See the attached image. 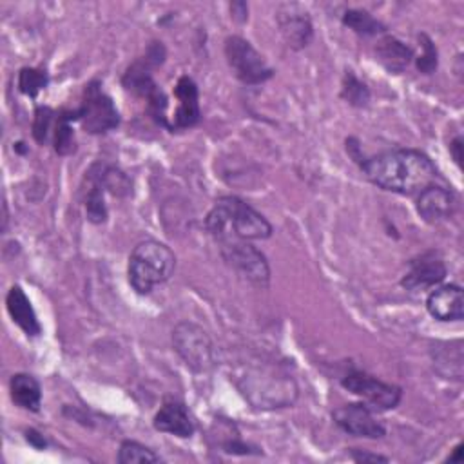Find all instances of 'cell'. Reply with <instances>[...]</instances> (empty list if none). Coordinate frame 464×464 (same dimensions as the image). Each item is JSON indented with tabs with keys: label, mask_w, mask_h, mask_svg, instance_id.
Listing matches in <instances>:
<instances>
[{
	"label": "cell",
	"mask_w": 464,
	"mask_h": 464,
	"mask_svg": "<svg viewBox=\"0 0 464 464\" xmlns=\"http://www.w3.org/2000/svg\"><path fill=\"white\" fill-rule=\"evenodd\" d=\"M205 227L216 241L225 237L252 241L272 236V225L266 218L236 196L219 198L207 214Z\"/></svg>",
	"instance_id": "cell-2"
},
{
	"label": "cell",
	"mask_w": 464,
	"mask_h": 464,
	"mask_svg": "<svg viewBox=\"0 0 464 464\" xmlns=\"http://www.w3.org/2000/svg\"><path fill=\"white\" fill-rule=\"evenodd\" d=\"M25 439H27L34 448H38V450L45 448V439H44V435L38 433L36 430H27V431H25Z\"/></svg>",
	"instance_id": "cell-33"
},
{
	"label": "cell",
	"mask_w": 464,
	"mask_h": 464,
	"mask_svg": "<svg viewBox=\"0 0 464 464\" xmlns=\"http://www.w3.org/2000/svg\"><path fill=\"white\" fill-rule=\"evenodd\" d=\"M172 346L183 362L196 373H205L214 368L216 353L208 334L188 321L176 324L172 330Z\"/></svg>",
	"instance_id": "cell-6"
},
{
	"label": "cell",
	"mask_w": 464,
	"mask_h": 464,
	"mask_svg": "<svg viewBox=\"0 0 464 464\" xmlns=\"http://www.w3.org/2000/svg\"><path fill=\"white\" fill-rule=\"evenodd\" d=\"M9 392H11V399L16 406L29 410V411L40 410L42 388L33 375L14 373L9 381Z\"/></svg>",
	"instance_id": "cell-20"
},
{
	"label": "cell",
	"mask_w": 464,
	"mask_h": 464,
	"mask_svg": "<svg viewBox=\"0 0 464 464\" xmlns=\"http://www.w3.org/2000/svg\"><path fill=\"white\" fill-rule=\"evenodd\" d=\"M341 96L346 103H350L353 107H366L370 102V89L352 71H346V74L343 78Z\"/></svg>",
	"instance_id": "cell-24"
},
{
	"label": "cell",
	"mask_w": 464,
	"mask_h": 464,
	"mask_svg": "<svg viewBox=\"0 0 464 464\" xmlns=\"http://www.w3.org/2000/svg\"><path fill=\"white\" fill-rule=\"evenodd\" d=\"M419 42H420L424 53L417 58V69L422 74H431L437 69V49H435L431 38L428 34H424V33L419 34Z\"/></svg>",
	"instance_id": "cell-29"
},
{
	"label": "cell",
	"mask_w": 464,
	"mask_h": 464,
	"mask_svg": "<svg viewBox=\"0 0 464 464\" xmlns=\"http://www.w3.org/2000/svg\"><path fill=\"white\" fill-rule=\"evenodd\" d=\"M277 22L288 47L303 49L310 44L314 29H312L310 16L304 11L297 9L295 5H285L277 13Z\"/></svg>",
	"instance_id": "cell-15"
},
{
	"label": "cell",
	"mask_w": 464,
	"mask_h": 464,
	"mask_svg": "<svg viewBox=\"0 0 464 464\" xmlns=\"http://www.w3.org/2000/svg\"><path fill=\"white\" fill-rule=\"evenodd\" d=\"M448 274L444 259L435 250H428L410 261L408 272L401 279V285L410 292L430 290L439 285Z\"/></svg>",
	"instance_id": "cell-11"
},
{
	"label": "cell",
	"mask_w": 464,
	"mask_h": 464,
	"mask_svg": "<svg viewBox=\"0 0 464 464\" xmlns=\"http://www.w3.org/2000/svg\"><path fill=\"white\" fill-rule=\"evenodd\" d=\"M85 187H83V205L87 219L92 223H103L107 219V207L103 199V185L100 183L94 169L91 167L85 172Z\"/></svg>",
	"instance_id": "cell-21"
},
{
	"label": "cell",
	"mask_w": 464,
	"mask_h": 464,
	"mask_svg": "<svg viewBox=\"0 0 464 464\" xmlns=\"http://www.w3.org/2000/svg\"><path fill=\"white\" fill-rule=\"evenodd\" d=\"M225 56L234 76L246 85H259L274 76V69L241 36H228L225 40Z\"/></svg>",
	"instance_id": "cell-7"
},
{
	"label": "cell",
	"mask_w": 464,
	"mask_h": 464,
	"mask_svg": "<svg viewBox=\"0 0 464 464\" xmlns=\"http://www.w3.org/2000/svg\"><path fill=\"white\" fill-rule=\"evenodd\" d=\"M341 386L352 392L353 395L361 397L366 406L379 411L393 410L402 399V390L399 386L382 382L381 379L357 370L344 375Z\"/></svg>",
	"instance_id": "cell-9"
},
{
	"label": "cell",
	"mask_w": 464,
	"mask_h": 464,
	"mask_svg": "<svg viewBox=\"0 0 464 464\" xmlns=\"http://www.w3.org/2000/svg\"><path fill=\"white\" fill-rule=\"evenodd\" d=\"M62 112L69 121H80L83 130L89 134H103L120 125V112L111 96L102 91L98 80H92L85 85L78 109Z\"/></svg>",
	"instance_id": "cell-4"
},
{
	"label": "cell",
	"mask_w": 464,
	"mask_h": 464,
	"mask_svg": "<svg viewBox=\"0 0 464 464\" xmlns=\"http://www.w3.org/2000/svg\"><path fill=\"white\" fill-rule=\"evenodd\" d=\"M230 14L237 22H245L248 16V5L245 2H232L230 4Z\"/></svg>",
	"instance_id": "cell-30"
},
{
	"label": "cell",
	"mask_w": 464,
	"mask_h": 464,
	"mask_svg": "<svg viewBox=\"0 0 464 464\" xmlns=\"http://www.w3.org/2000/svg\"><path fill=\"white\" fill-rule=\"evenodd\" d=\"M433 364L437 366V372L444 375L446 379H462V341H451V343H439L435 350H431Z\"/></svg>",
	"instance_id": "cell-19"
},
{
	"label": "cell",
	"mask_w": 464,
	"mask_h": 464,
	"mask_svg": "<svg viewBox=\"0 0 464 464\" xmlns=\"http://www.w3.org/2000/svg\"><path fill=\"white\" fill-rule=\"evenodd\" d=\"M357 163L375 187L402 196L419 194L437 179V169L431 160L415 149H395L361 158Z\"/></svg>",
	"instance_id": "cell-1"
},
{
	"label": "cell",
	"mask_w": 464,
	"mask_h": 464,
	"mask_svg": "<svg viewBox=\"0 0 464 464\" xmlns=\"http://www.w3.org/2000/svg\"><path fill=\"white\" fill-rule=\"evenodd\" d=\"M450 154L453 156L455 163L460 167V163H462V136H455L450 141Z\"/></svg>",
	"instance_id": "cell-31"
},
{
	"label": "cell",
	"mask_w": 464,
	"mask_h": 464,
	"mask_svg": "<svg viewBox=\"0 0 464 464\" xmlns=\"http://www.w3.org/2000/svg\"><path fill=\"white\" fill-rule=\"evenodd\" d=\"M176 268L174 252L160 241L138 243L129 256V283L138 294H150L154 286L165 283Z\"/></svg>",
	"instance_id": "cell-3"
},
{
	"label": "cell",
	"mask_w": 464,
	"mask_h": 464,
	"mask_svg": "<svg viewBox=\"0 0 464 464\" xmlns=\"http://www.w3.org/2000/svg\"><path fill=\"white\" fill-rule=\"evenodd\" d=\"M426 310L437 321H462L464 317V294L459 285H442L430 292Z\"/></svg>",
	"instance_id": "cell-14"
},
{
	"label": "cell",
	"mask_w": 464,
	"mask_h": 464,
	"mask_svg": "<svg viewBox=\"0 0 464 464\" xmlns=\"http://www.w3.org/2000/svg\"><path fill=\"white\" fill-rule=\"evenodd\" d=\"M100 183L103 185L105 190L116 194V196H129L130 194V179L121 172L120 169L112 165H103V163H94L92 165Z\"/></svg>",
	"instance_id": "cell-22"
},
{
	"label": "cell",
	"mask_w": 464,
	"mask_h": 464,
	"mask_svg": "<svg viewBox=\"0 0 464 464\" xmlns=\"http://www.w3.org/2000/svg\"><path fill=\"white\" fill-rule=\"evenodd\" d=\"M49 83V76L45 71L42 69H34V67H24L18 72V89L22 94L36 98V94L40 91H44Z\"/></svg>",
	"instance_id": "cell-26"
},
{
	"label": "cell",
	"mask_w": 464,
	"mask_h": 464,
	"mask_svg": "<svg viewBox=\"0 0 464 464\" xmlns=\"http://www.w3.org/2000/svg\"><path fill=\"white\" fill-rule=\"evenodd\" d=\"M460 453H462V444H457V446H455V450H453V453L450 455V460H459Z\"/></svg>",
	"instance_id": "cell-34"
},
{
	"label": "cell",
	"mask_w": 464,
	"mask_h": 464,
	"mask_svg": "<svg viewBox=\"0 0 464 464\" xmlns=\"http://www.w3.org/2000/svg\"><path fill=\"white\" fill-rule=\"evenodd\" d=\"M174 96L178 98V109L172 114V120L169 121V130H185L194 127L199 118V96H198V85L190 76H181L174 87Z\"/></svg>",
	"instance_id": "cell-12"
},
{
	"label": "cell",
	"mask_w": 464,
	"mask_h": 464,
	"mask_svg": "<svg viewBox=\"0 0 464 464\" xmlns=\"http://www.w3.org/2000/svg\"><path fill=\"white\" fill-rule=\"evenodd\" d=\"M161 457L156 455L150 448L136 442V440H123L118 450V462L120 464H134V462H160Z\"/></svg>",
	"instance_id": "cell-25"
},
{
	"label": "cell",
	"mask_w": 464,
	"mask_h": 464,
	"mask_svg": "<svg viewBox=\"0 0 464 464\" xmlns=\"http://www.w3.org/2000/svg\"><path fill=\"white\" fill-rule=\"evenodd\" d=\"M352 457H353V460H357V462H366V460H372V462H388L386 457H381V455H375V453H364V451H357V450L352 451Z\"/></svg>",
	"instance_id": "cell-32"
},
{
	"label": "cell",
	"mask_w": 464,
	"mask_h": 464,
	"mask_svg": "<svg viewBox=\"0 0 464 464\" xmlns=\"http://www.w3.org/2000/svg\"><path fill=\"white\" fill-rule=\"evenodd\" d=\"M459 207L457 196L446 187L430 185L417 196V212L426 223H440L455 214Z\"/></svg>",
	"instance_id": "cell-13"
},
{
	"label": "cell",
	"mask_w": 464,
	"mask_h": 464,
	"mask_svg": "<svg viewBox=\"0 0 464 464\" xmlns=\"http://www.w3.org/2000/svg\"><path fill=\"white\" fill-rule=\"evenodd\" d=\"M343 24L361 36H372L386 31V27L377 18H373L368 11H362V9L344 11Z\"/></svg>",
	"instance_id": "cell-23"
},
{
	"label": "cell",
	"mask_w": 464,
	"mask_h": 464,
	"mask_svg": "<svg viewBox=\"0 0 464 464\" xmlns=\"http://www.w3.org/2000/svg\"><path fill=\"white\" fill-rule=\"evenodd\" d=\"M219 243V250L228 266H232L245 281L257 288H266L270 283V268L266 257L246 239L225 237Z\"/></svg>",
	"instance_id": "cell-5"
},
{
	"label": "cell",
	"mask_w": 464,
	"mask_h": 464,
	"mask_svg": "<svg viewBox=\"0 0 464 464\" xmlns=\"http://www.w3.org/2000/svg\"><path fill=\"white\" fill-rule=\"evenodd\" d=\"M53 147L60 156H67L71 152L76 150V143H74V134L71 129V121L63 116V112H58L56 118V125L53 130Z\"/></svg>",
	"instance_id": "cell-27"
},
{
	"label": "cell",
	"mask_w": 464,
	"mask_h": 464,
	"mask_svg": "<svg viewBox=\"0 0 464 464\" xmlns=\"http://www.w3.org/2000/svg\"><path fill=\"white\" fill-rule=\"evenodd\" d=\"M5 304H7V312L13 319V323H16L25 332V335L36 337L40 334L42 328H40L38 317L31 306L29 297L18 285L11 286V290L7 292Z\"/></svg>",
	"instance_id": "cell-17"
},
{
	"label": "cell",
	"mask_w": 464,
	"mask_h": 464,
	"mask_svg": "<svg viewBox=\"0 0 464 464\" xmlns=\"http://www.w3.org/2000/svg\"><path fill=\"white\" fill-rule=\"evenodd\" d=\"M58 114L51 107H36L34 111V120H33V136L38 143H45L56 125Z\"/></svg>",
	"instance_id": "cell-28"
},
{
	"label": "cell",
	"mask_w": 464,
	"mask_h": 464,
	"mask_svg": "<svg viewBox=\"0 0 464 464\" xmlns=\"http://www.w3.org/2000/svg\"><path fill=\"white\" fill-rule=\"evenodd\" d=\"M152 424L158 431L170 433V435H176L181 439L192 437V433L196 430L187 406L179 401H167L154 415Z\"/></svg>",
	"instance_id": "cell-16"
},
{
	"label": "cell",
	"mask_w": 464,
	"mask_h": 464,
	"mask_svg": "<svg viewBox=\"0 0 464 464\" xmlns=\"http://www.w3.org/2000/svg\"><path fill=\"white\" fill-rule=\"evenodd\" d=\"M334 422L346 433L364 439H381L386 435V426L373 415V410L364 402H350L332 411Z\"/></svg>",
	"instance_id": "cell-10"
},
{
	"label": "cell",
	"mask_w": 464,
	"mask_h": 464,
	"mask_svg": "<svg viewBox=\"0 0 464 464\" xmlns=\"http://www.w3.org/2000/svg\"><path fill=\"white\" fill-rule=\"evenodd\" d=\"M150 67H154L150 62H147L145 58L136 60L132 65L127 67L121 83L125 87V91L145 98L147 100V107L149 112L152 114V118L161 123V125H169V118H167V96L163 94V91L158 87V83L152 80L150 74Z\"/></svg>",
	"instance_id": "cell-8"
},
{
	"label": "cell",
	"mask_w": 464,
	"mask_h": 464,
	"mask_svg": "<svg viewBox=\"0 0 464 464\" xmlns=\"http://www.w3.org/2000/svg\"><path fill=\"white\" fill-rule=\"evenodd\" d=\"M375 54L382 67L393 74L402 72L413 60V51L392 34H386L379 40V44L375 45Z\"/></svg>",
	"instance_id": "cell-18"
}]
</instances>
